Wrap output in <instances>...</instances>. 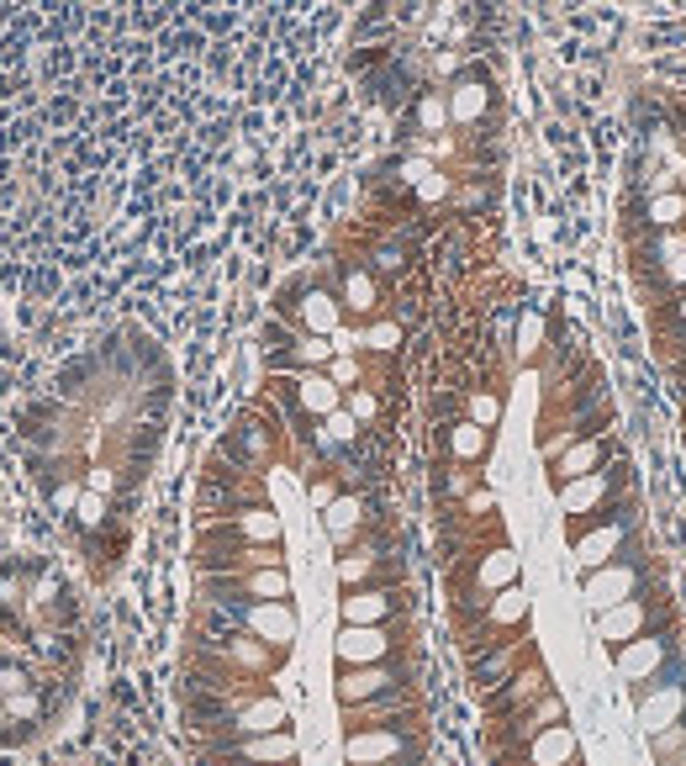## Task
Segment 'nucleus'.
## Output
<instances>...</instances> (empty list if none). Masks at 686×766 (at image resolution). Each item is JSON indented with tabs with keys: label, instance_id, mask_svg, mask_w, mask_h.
I'll return each mask as SVG.
<instances>
[{
	"label": "nucleus",
	"instance_id": "obj_1",
	"mask_svg": "<svg viewBox=\"0 0 686 766\" xmlns=\"http://www.w3.org/2000/svg\"><path fill=\"white\" fill-rule=\"evenodd\" d=\"M640 524L644 513L634 497H623L618 507H608L602 518L592 524H566L570 534V571H602V566H613L623 555H640Z\"/></svg>",
	"mask_w": 686,
	"mask_h": 766
},
{
	"label": "nucleus",
	"instance_id": "obj_2",
	"mask_svg": "<svg viewBox=\"0 0 686 766\" xmlns=\"http://www.w3.org/2000/svg\"><path fill=\"white\" fill-rule=\"evenodd\" d=\"M344 762L349 766H423V745H418V730L365 724V730H349Z\"/></svg>",
	"mask_w": 686,
	"mask_h": 766
},
{
	"label": "nucleus",
	"instance_id": "obj_3",
	"mask_svg": "<svg viewBox=\"0 0 686 766\" xmlns=\"http://www.w3.org/2000/svg\"><path fill=\"white\" fill-rule=\"evenodd\" d=\"M644 587H650V560L640 555H623V560H613V566H602V571H587L581 576V608L587 613H608V608H618V602H629V598H640Z\"/></svg>",
	"mask_w": 686,
	"mask_h": 766
},
{
	"label": "nucleus",
	"instance_id": "obj_4",
	"mask_svg": "<svg viewBox=\"0 0 686 766\" xmlns=\"http://www.w3.org/2000/svg\"><path fill=\"white\" fill-rule=\"evenodd\" d=\"M407 640L397 623H344L333 634V661L338 667H380V661H402Z\"/></svg>",
	"mask_w": 686,
	"mask_h": 766
},
{
	"label": "nucleus",
	"instance_id": "obj_5",
	"mask_svg": "<svg viewBox=\"0 0 686 766\" xmlns=\"http://www.w3.org/2000/svg\"><path fill=\"white\" fill-rule=\"evenodd\" d=\"M528 655H539V640L523 629V634H507V640H497V646H481L465 655V671H471V682H475V693L481 697H492L513 676V671L528 661Z\"/></svg>",
	"mask_w": 686,
	"mask_h": 766
},
{
	"label": "nucleus",
	"instance_id": "obj_6",
	"mask_svg": "<svg viewBox=\"0 0 686 766\" xmlns=\"http://www.w3.org/2000/svg\"><path fill=\"white\" fill-rule=\"evenodd\" d=\"M613 655V676L629 688V693H640V688H650L655 676H665V667H671V634H661V629H650V634H640V640H629V646L608 650Z\"/></svg>",
	"mask_w": 686,
	"mask_h": 766
},
{
	"label": "nucleus",
	"instance_id": "obj_7",
	"mask_svg": "<svg viewBox=\"0 0 686 766\" xmlns=\"http://www.w3.org/2000/svg\"><path fill=\"white\" fill-rule=\"evenodd\" d=\"M270 730H291V709H285L281 693L260 688V693H249V697H238V703H233V714H228V724H222V735L212 741V751H217V745H228V741L270 735Z\"/></svg>",
	"mask_w": 686,
	"mask_h": 766
},
{
	"label": "nucleus",
	"instance_id": "obj_8",
	"mask_svg": "<svg viewBox=\"0 0 686 766\" xmlns=\"http://www.w3.org/2000/svg\"><path fill=\"white\" fill-rule=\"evenodd\" d=\"M397 688H412V671H407V661H380V667H338V676H333V697H338V709L370 703V697L397 693Z\"/></svg>",
	"mask_w": 686,
	"mask_h": 766
},
{
	"label": "nucleus",
	"instance_id": "obj_9",
	"mask_svg": "<svg viewBox=\"0 0 686 766\" xmlns=\"http://www.w3.org/2000/svg\"><path fill=\"white\" fill-rule=\"evenodd\" d=\"M217 608H228L238 629H249L254 640L275 646L281 655L296 646V608L291 602H217Z\"/></svg>",
	"mask_w": 686,
	"mask_h": 766
},
{
	"label": "nucleus",
	"instance_id": "obj_10",
	"mask_svg": "<svg viewBox=\"0 0 686 766\" xmlns=\"http://www.w3.org/2000/svg\"><path fill=\"white\" fill-rule=\"evenodd\" d=\"M661 592H650L644 587L640 598H629V602H618V608H608V613H597V640L608 650H618V646H629V640H640V634H650L655 629V619H661Z\"/></svg>",
	"mask_w": 686,
	"mask_h": 766
},
{
	"label": "nucleus",
	"instance_id": "obj_11",
	"mask_svg": "<svg viewBox=\"0 0 686 766\" xmlns=\"http://www.w3.org/2000/svg\"><path fill=\"white\" fill-rule=\"evenodd\" d=\"M549 724H570V703L555 688H549L539 703H528V709H518V714H507V718H492V730H497V741L507 745V756L518 751V745H528L534 735H545Z\"/></svg>",
	"mask_w": 686,
	"mask_h": 766
},
{
	"label": "nucleus",
	"instance_id": "obj_12",
	"mask_svg": "<svg viewBox=\"0 0 686 766\" xmlns=\"http://www.w3.org/2000/svg\"><path fill=\"white\" fill-rule=\"evenodd\" d=\"M270 386H275V391H285L296 408L307 412L312 423H323L328 412L344 408V386L333 381L328 370H291V376H270Z\"/></svg>",
	"mask_w": 686,
	"mask_h": 766
},
{
	"label": "nucleus",
	"instance_id": "obj_13",
	"mask_svg": "<svg viewBox=\"0 0 686 766\" xmlns=\"http://www.w3.org/2000/svg\"><path fill=\"white\" fill-rule=\"evenodd\" d=\"M549 688H555V682H549V661L545 655H528L497 693L481 697V703H486V718H507V714H518V709H528V703H539Z\"/></svg>",
	"mask_w": 686,
	"mask_h": 766
},
{
	"label": "nucleus",
	"instance_id": "obj_14",
	"mask_svg": "<svg viewBox=\"0 0 686 766\" xmlns=\"http://www.w3.org/2000/svg\"><path fill=\"white\" fill-rule=\"evenodd\" d=\"M523 581V560L518 550L507 545V539H497V545H481V550L465 560V581L460 587H471V592H502V587H518Z\"/></svg>",
	"mask_w": 686,
	"mask_h": 766
},
{
	"label": "nucleus",
	"instance_id": "obj_15",
	"mask_svg": "<svg viewBox=\"0 0 686 766\" xmlns=\"http://www.w3.org/2000/svg\"><path fill=\"white\" fill-rule=\"evenodd\" d=\"M407 613V587L402 581H380V587H355L338 598V619L344 623H397Z\"/></svg>",
	"mask_w": 686,
	"mask_h": 766
},
{
	"label": "nucleus",
	"instance_id": "obj_16",
	"mask_svg": "<svg viewBox=\"0 0 686 766\" xmlns=\"http://www.w3.org/2000/svg\"><path fill=\"white\" fill-rule=\"evenodd\" d=\"M634 718H640L644 735H661L671 724H682L686 718V682L676 676H655L650 688L634 693Z\"/></svg>",
	"mask_w": 686,
	"mask_h": 766
},
{
	"label": "nucleus",
	"instance_id": "obj_17",
	"mask_svg": "<svg viewBox=\"0 0 686 766\" xmlns=\"http://www.w3.org/2000/svg\"><path fill=\"white\" fill-rule=\"evenodd\" d=\"M333 291H338L344 312H349V317H359V323L380 317V307H386V281H380V275L365 260L338 264V281H333Z\"/></svg>",
	"mask_w": 686,
	"mask_h": 766
},
{
	"label": "nucleus",
	"instance_id": "obj_18",
	"mask_svg": "<svg viewBox=\"0 0 686 766\" xmlns=\"http://www.w3.org/2000/svg\"><path fill=\"white\" fill-rule=\"evenodd\" d=\"M507 766H581V730L576 724H549L545 735L518 745Z\"/></svg>",
	"mask_w": 686,
	"mask_h": 766
},
{
	"label": "nucleus",
	"instance_id": "obj_19",
	"mask_svg": "<svg viewBox=\"0 0 686 766\" xmlns=\"http://www.w3.org/2000/svg\"><path fill=\"white\" fill-rule=\"evenodd\" d=\"M613 455H618V433H581L566 455L549 465V486H566V481H576V476H592V471H602Z\"/></svg>",
	"mask_w": 686,
	"mask_h": 766
},
{
	"label": "nucleus",
	"instance_id": "obj_20",
	"mask_svg": "<svg viewBox=\"0 0 686 766\" xmlns=\"http://www.w3.org/2000/svg\"><path fill=\"white\" fill-rule=\"evenodd\" d=\"M444 96H450V122H460V127H481V122L497 112V85L481 70H465Z\"/></svg>",
	"mask_w": 686,
	"mask_h": 766
},
{
	"label": "nucleus",
	"instance_id": "obj_21",
	"mask_svg": "<svg viewBox=\"0 0 686 766\" xmlns=\"http://www.w3.org/2000/svg\"><path fill=\"white\" fill-rule=\"evenodd\" d=\"M323 528H328V539L338 550H355L359 539L370 534V503H365V492H338L323 507Z\"/></svg>",
	"mask_w": 686,
	"mask_h": 766
},
{
	"label": "nucleus",
	"instance_id": "obj_22",
	"mask_svg": "<svg viewBox=\"0 0 686 766\" xmlns=\"http://www.w3.org/2000/svg\"><path fill=\"white\" fill-rule=\"evenodd\" d=\"M212 756L249 762V766H291V762H296V735H291V730H270V735H249V741L217 745Z\"/></svg>",
	"mask_w": 686,
	"mask_h": 766
},
{
	"label": "nucleus",
	"instance_id": "obj_23",
	"mask_svg": "<svg viewBox=\"0 0 686 766\" xmlns=\"http://www.w3.org/2000/svg\"><path fill=\"white\" fill-rule=\"evenodd\" d=\"M555 344V323H549V307L545 302H523L518 307V328H513V349L507 355L518 365H539Z\"/></svg>",
	"mask_w": 686,
	"mask_h": 766
},
{
	"label": "nucleus",
	"instance_id": "obj_24",
	"mask_svg": "<svg viewBox=\"0 0 686 766\" xmlns=\"http://www.w3.org/2000/svg\"><path fill=\"white\" fill-rule=\"evenodd\" d=\"M439 444H444V455L454 465H486V455H492V429H481V423H471L460 412L450 423H439Z\"/></svg>",
	"mask_w": 686,
	"mask_h": 766
},
{
	"label": "nucleus",
	"instance_id": "obj_25",
	"mask_svg": "<svg viewBox=\"0 0 686 766\" xmlns=\"http://www.w3.org/2000/svg\"><path fill=\"white\" fill-rule=\"evenodd\" d=\"M212 524H222V528H233L238 539H249V545H281V534H285V524H281V513L270 503H249V507H233L228 518H212ZM212 524H201V528H212Z\"/></svg>",
	"mask_w": 686,
	"mask_h": 766
},
{
	"label": "nucleus",
	"instance_id": "obj_26",
	"mask_svg": "<svg viewBox=\"0 0 686 766\" xmlns=\"http://www.w3.org/2000/svg\"><path fill=\"white\" fill-rule=\"evenodd\" d=\"M402 117L412 122L418 133H444V127H450V96H444V91H428V85H423L418 101L407 106Z\"/></svg>",
	"mask_w": 686,
	"mask_h": 766
},
{
	"label": "nucleus",
	"instance_id": "obj_27",
	"mask_svg": "<svg viewBox=\"0 0 686 766\" xmlns=\"http://www.w3.org/2000/svg\"><path fill=\"white\" fill-rule=\"evenodd\" d=\"M243 598L249 602H291V571H285V566L243 571Z\"/></svg>",
	"mask_w": 686,
	"mask_h": 766
},
{
	"label": "nucleus",
	"instance_id": "obj_28",
	"mask_svg": "<svg viewBox=\"0 0 686 766\" xmlns=\"http://www.w3.org/2000/svg\"><path fill=\"white\" fill-rule=\"evenodd\" d=\"M402 344H407L402 317H370V323L359 328V349H365V355H397Z\"/></svg>",
	"mask_w": 686,
	"mask_h": 766
},
{
	"label": "nucleus",
	"instance_id": "obj_29",
	"mask_svg": "<svg viewBox=\"0 0 686 766\" xmlns=\"http://www.w3.org/2000/svg\"><path fill=\"white\" fill-rule=\"evenodd\" d=\"M502 412H507V402H502V391L497 386H471L465 391V418L471 423H481V429H502Z\"/></svg>",
	"mask_w": 686,
	"mask_h": 766
},
{
	"label": "nucleus",
	"instance_id": "obj_30",
	"mask_svg": "<svg viewBox=\"0 0 686 766\" xmlns=\"http://www.w3.org/2000/svg\"><path fill=\"white\" fill-rule=\"evenodd\" d=\"M475 486H481V465H444L439 471V497H450V503H465Z\"/></svg>",
	"mask_w": 686,
	"mask_h": 766
},
{
	"label": "nucleus",
	"instance_id": "obj_31",
	"mask_svg": "<svg viewBox=\"0 0 686 766\" xmlns=\"http://www.w3.org/2000/svg\"><path fill=\"white\" fill-rule=\"evenodd\" d=\"M644 745H650L655 766L682 762V756H686V718H682V724H671V730H661V735H644Z\"/></svg>",
	"mask_w": 686,
	"mask_h": 766
},
{
	"label": "nucleus",
	"instance_id": "obj_32",
	"mask_svg": "<svg viewBox=\"0 0 686 766\" xmlns=\"http://www.w3.org/2000/svg\"><path fill=\"white\" fill-rule=\"evenodd\" d=\"M344 408L355 412V418L365 423V429H376V423H380V412H386V408H380V391H376L370 381L355 386V391H344Z\"/></svg>",
	"mask_w": 686,
	"mask_h": 766
},
{
	"label": "nucleus",
	"instance_id": "obj_33",
	"mask_svg": "<svg viewBox=\"0 0 686 766\" xmlns=\"http://www.w3.org/2000/svg\"><path fill=\"white\" fill-rule=\"evenodd\" d=\"M74 524L85 528V534H95V528L106 524V497L85 486V497H80V507H74Z\"/></svg>",
	"mask_w": 686,
	"mask_h": 766
},
{
	"label": "nucleus",
	"instance_id": "obj_34",
	"mask_svg": "<svg viewBox=\"0 0 686 766\" xmlns=\"http://www.w3.org/2000/svg\"><path fill=\"white\" fill-rule=\"evenodd\" d=\"M328 376L344 386V391H355V386H365V359H359V355H333Z\"/></svg>",
	"mask_w": 686,
	"mask_h": 766
},
{
	"label": "nucleus",
	"instance_id": "obj_35",
	"mask_svg": "<svg viewBox=\"0 0 686 766\" xmlns=\"http://www.w3.org/2000/svg\"><path fill=\"white\" fill-rule=\"evenodd\" d=\"M460 513H465V518H475V524H486V518H497V497H492L486 486H475L471 497L460 503Z\"/></svg>",
	"mask_w": 686,
	"mask_h": 766
},
{
	"label": "nucleus",
	"instance_id": "obj_36",
	"mask_svg": "<svg viewBox=\"0 0 686 766\" xmlns=\"http://www.w3.org/2000/svg\"><path fill=\"white\" fill-rule=\"evenodd\" d=\"M338 492H344V486H338V471H323L317 481H307V503L317 507V513H323V507H328Z\"/></svg>",
	"mask_w": 686,
	"mask_h": 766
},
{
	"label": "nucleus",
	"instance_id": "obj_37",
	"mask_svg": "<svg viewBox=\"0 0 686 766\" xmlns=\"http://www.w3.org/2000/svg\"><path fill=\"white\" fill-rule=\"evenodd\" d=\"M85 486H91V492H101V497H112L122 481H117V471H112V465H95L91 476H85Z\"/></svg>",
	"mask_w": 686,
	"mask_h": 766
},
{
	"label": "nucleus",
	"instance_id": "obj_38",
	"mask_svg": "<svg viewBox=\"0 0 686 766\" xmlns=\"http://www.w3.org/2000/svg\"><path fill=\"white\" fill-rule=\"evenodd\" d=\"M671 766H686V756H682V762H671Z\"/></svg>",
	"mask_w": 686,
	"mask_h": 766
},
{
	"label": "nucleus",
	"instance_id": "obj_39",
	"mask_svg": "<svg viewBox=\"0 0 686 766\" xmlns=\"http://www.w3.org/2000/svg\"><path fill=\"white\" fill-rule=\"evenodd\" d=\"M0 697H6V688H0Z\"/></svg>",
	"mask_w": 686,
	"mask_h": 766
}]
</instances>
